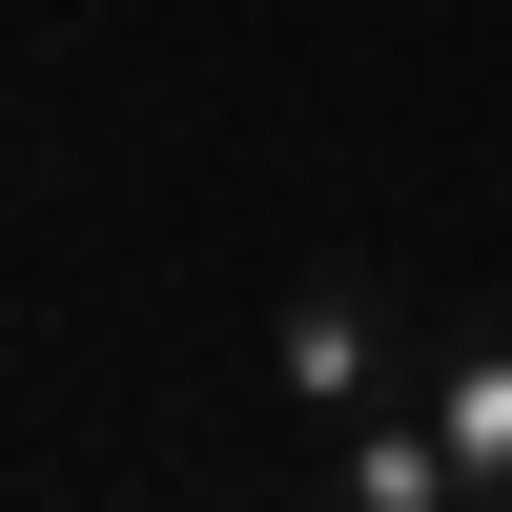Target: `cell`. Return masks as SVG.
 <instances>
[{
  "label": "cell",
  "instance_id": "1",
  "mask_svg": "<svg viewBox=\"0 0 512 512\" xmlns=\"http://www.w3.org/2000/svg\"><path fill=\"white\" fill-rule=\"evenodd\" d=\"M267 390L308 410V431H349L369 390H410V308H390L369 267H308V287L267 308Z\"/></svg>",
  "mask_w": 512,
  "mask_h": 512
},
{
  "label": "cell",
  "instance_id": "3",
  "mask_svg": "<svg viewBox=\"0 0 512 512\" xmlns=\"http://www.w3.org/2000/svg\"><path fill=\"white\" fill-rule=\"evenodd\" d=\"M328 492H349V512H472V472H451V431L410 390H369L349 431H328Z\"/></svg>",
  "mask_w": 512,
  "mask_h": 512
},
{
  "label": "cell",
  "instance_id": "4",
  "mask_svg": "<svg viewBox=\"0 0 512 512\" xmlns=\"http://www.w3.org/2000/svg\"><path fill=\"white\" fill-rule=\"evenodd\" d=\"M0 21H82V0H0Z\"/></svg>",
  "mask_w": 512,
  "mask_h": 512
},
{
  "label": "cell",
  "instance_id": "5",
  "mask_svg": "<svg viewBox=\"0 0 512 512\" xmlns=\"http://www.w3.org/2000/svg\"><path fill=\"white\" fill-rule=\"evenodd\" d=\"M0 205H21V164H0Z\"/></svg>",
  "mask_w": 512,
  "mask_h": 512
},
{
  "label": "cell",
  "instance_id": "2",
  "mask_svg": "<svg viewBox=\"0 0 512 512\" xmlns=\"http://www.w3.org/2000/svg\"><path fill=\"white\" fill-rule=\"evenodd\" d=\"M410 410L451 431V472H472V512H512V308H472L451 349H410Z\"/></svg>",
  "mask_w": 512,
  "mask_h": 512
}]
</instances>
